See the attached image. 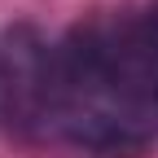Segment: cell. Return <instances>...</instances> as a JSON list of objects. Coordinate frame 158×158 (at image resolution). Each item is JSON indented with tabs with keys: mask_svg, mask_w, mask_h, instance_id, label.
<instances>
[{
	"mask_svg": "<svg viewBox=\"0 0 158 158\" xmlns=\"http://www.w3.org/2000/svg\"><path fill=\"white\" fill-rule=\"evenodd\" d=\"M62 53L97 79L149 141H158V13L88 18L62 35Z\"/></svg>",
	"mask_w": 158,
	"mask_h": 158,
	"instance_id": "cell-1",
	"label": "cell"
},
{
	"mask_svg": "<svg viewBox=\"0 0 158 158\" xmlns=\"http://www.w3.org/2000/svg\"><path fill=\"white\" fill-rule=\"evenodd\" d=\"M0 106L13 136L48 141L57 106V44H48L31 22H13L0 35Z\"/></svg>",
	"mask_w": 158,
	"mask_h": 158,
	"instance_id": "cell-2",
	"label": "cell"
},
{
	"mask_svg": "<svg viewBox=\"0 0 158 158\" xmlns=\"http://www.w3.org/2000/svg\"><path fill=\"white\" fill-rule=\"evenodd\" d=\"M0 127H5V106H0Z\"/></svg>",
	"mask_w": 158,
	"mask_h": 158,
	"instance_id": "cell-3",
	"label": "cell"
}]
</instances>
